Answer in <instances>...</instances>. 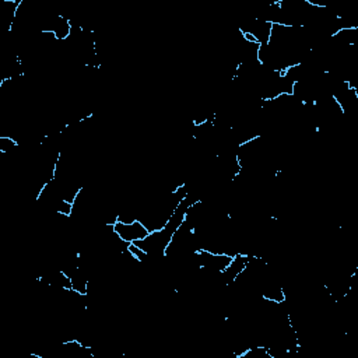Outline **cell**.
<instances>
[{"label": "cell", "instance_id": "cell-1", "mask_svg": "<svg viewBox=\"0 0 358 358\" xmlns=\"http://www.w3.org/2000/svg\"><path fill=\"white\" fill-rule=\"evenodd\" d=\"M112 230L120 240H123L127 244H133L136 241L145 240L150 234V231L145 227V224H143L140 220H134L132 223L116 222L112 226Z\"/></svg>", "mask_w": 358, "mask_h": 358}]
</instances>
